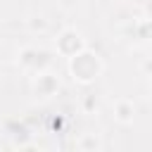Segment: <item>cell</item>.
<instances>
[{
  "label": "cell",
  "mask_w": 152,
  "mask_h": 152,
  "mask_svg": "<svg viewBox=\"0 0 152 152\" xmlns=\"http://www.w3.org/2000/svg\"><path fill=\"white\" fill-rule=\"evenodd\" d=\"M66 69H69V76H71L74 83L90 86V83H95L104 74V59L95 50L83 48L81 52H76L74 57L66 59Z\"/></svg>",
  "instance_id": "6da1fadb"
},
{
  "label": "cell",
  "mask_w": 152,
  "mask_h": 152,
  "mask_svg": "<svg viewBox=\"0 0 152 152\" xmlns=\"http://www.w3.org/2000/svg\"><path fill=\"white\" fill-rule=\"evenodd\" d=\"M17 64L21 71H26L28 76L38 74V71H45L50 69L52 64V52L40 48V45H24L17 55Z\"/></svg>",
  "instance_id": "7a4b0ae2"
},
{
  "label": "cell",
  "mask_w": 152,
  "mask_h": 152,
  "mask_svg": "<svg viewBox=\"0 0 152 152\" xmlns=\"http://www.w3.org/2000/svg\"><path fill=\"white\" fill-rule=\"evenodd\" d=\"M83 48H88V40H86V36L78 31V28H74V26H66V28H62L59 33H57V38H55V52L57 55H62V57H74L76 52H81Z\"/></svg>",
  "instance_id": "3957f363"
},
{
  "label": "cell",
  "mask_w": 152,
  "mask_h": 152,
  "mask_svg": "<svg viewBox=\"0 0 152 152\" xmlns=\"http://www.w3.org/2000/svg\"><path fill=\"white\" fill-rule=\"evenodd\" d=\"M57 90H59V76L52 74L50 69L31 76V93L36 100H50L52 95H57Z\"/></svg>",
  "instance_id": "277c9868"
},
{
  "label": "cell",
  "mask_w": 152,
  "mask_h": 152,
  "mask_svg": "<svg viewBox=\"0 0 152 152\" xmlns=\"http://www.w3.org/2000/svg\"><path fill=\"white\" fill-rule=\"evenodd\" d=\"M114 119H116L119 124H124V126L133 124V119H135V104H133V100L119 97V100L114 102Z\"/></svg>",
  "instance_id": "5b68a950"
},
{
  "label": "cell",
  "mask_w": 152,
  "mask_h": 152,
  "mask_svg": "<svg viewBox=\"0 0 152 152\" xmlns=\"http://www.w3.org/2000/svg\"><path fill=\"white\" fill-rule=\"evenodd\" d=\"M76 150H81V152H97V150H102V140L95 133H83L76 140Z\"/></svg>",
  "instance_id": "8992f818"
},
{
  "label": "cell",
  "mask_w": 152,
  "mask_h": 152,
  "mask_svg": "<svg viewBox=\"0 0 152 152\" xmlns=\"http://www.w3.org/2000/svg\"><path fill=\"white\" fill-rule=\"evenodd\" d=\"M83 109H86V112H88V114H93V112H95V109H97V102H95V100H93V97H90V95H88V97H86V100H83Z\"/></svg>",
  "instance_id": "52a82bcc"
}]
</instances>
